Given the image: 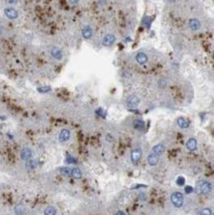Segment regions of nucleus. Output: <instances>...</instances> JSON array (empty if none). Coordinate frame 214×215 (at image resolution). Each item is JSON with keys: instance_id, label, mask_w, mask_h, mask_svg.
Here are the masks:
<instances>
[{"instance_id": "obj_1", "label": "nucleus", "mask_w": 214, "mask_h": 215, "mask_svg": "<svg viewBox=\"0 0 214 215\" xmlns=\"http://www.w3.org/2000/svg\"><path fill=\"white\" fill-rule=\"evenodd\" d=\"M212 190V184L210 183L208 181H205V179H201L197 182L196 186V191L199 193V194L202 195H206L209 194Z\"/></svg>"}, {"instance_id": "obj_2", "label": "nucleus", "mask_w": 214, "mask_h": 215, "mask_svg": "<svg viewBox=\"0 0 214 215\" xmlns=\"http://www.w3.org/2000/svg\"><path fill=\"white\" fill-rule=\"evenodd\" d=\"M170 202L175 208L183 207L185 202V195L180 191H174L170 194Z\"/></svg>"}, {"instance_id": "obj_3", "label": "nucleus", "mask_w": 214, "mask_h": 215, "mask_svg": "<svg viewBox=\"0 0 214 215\" xmlns=\"http://www.w3.org/2000/svg\"><path fill=\"white\" fill-rule=\"evenodd\" d=\"M140 104V98L135 94H131L127 97L126 100V105L128 108H131V109H134V108H137Z\"/></svg>"}, {"instance_id": "obj_4", "label": "nucleus", "mask_w": 214, "mask_h": 215, "mask_svg": "<svg viewBox=\"0 0 214 215\" xmlns=\"http://www.w3.org/2000/svg\"><path fill=\"white\" fill-rule=\"evenodd\" d=\"M116 42V37L113 34H106L105 36L102 38V46L103 47H111V46L114 45V43Z\"/></svg>"}, {"instance_id": "obj_5", "label": "nucleus", "mask_w": 214, "mask_h": 215, "mask_svg": "<svg viewBox=\"0 0 214 215\" xmlns=\"http://www.w3.org/2000/svg\"><path fill=\"white\" fill-rule=\"evenodd\" d=\"M142 150L140 148H136L134 149L133 151L131 152V162L133 163L134 165H138L140 162V160L142 159Z\"/></svg>"}, {"instance_id": "obj_6", "label": "nucleus", "mask_w": 214, "mask_h": 215, "mask_svg": "<svg viewBox=\"0 0 214 215\" xmlns=\"http://www.w3.org/2000/svg\"><path fill=\"white\" fill-rule=\"evenodd\" d=\"M4 14L5 16L10 19V20H15L19 17V13L14 7H7L4 9Z\"/></svg>"}, {"instance_id": "obj_7", "label": "nucleus", "mask_w": 214, "mask_h": 215, "mask_svg": "<svg viewBox=\"0 0 214 215\" xmlns=\"http://www.w3.org/2000/svg\"><path fill=\"white\" fill-rule=\"evenodd\" d=\"M70 136H72V133L69 129L64 128V129H62L61 132L59 134V143H66L70 139Z\"/></svg>"}, {"instance_id": "obj_8", "label": "nucleus", "mask_w": 214, "mask_h": 215, "mask_svg": "<svg viewBox=\"0 0 214 215\" xmlns=\"http://www.w3.org/2000/svg\"><path fill=\"white\" fill-rule=\"evenodd\" d=\"M188 28L193 32L198 31V30L201 28V22H200L197 18L189 19L188 20Z\"/></svg>"}, {"instance_id": "obj_9", "label": "nucleus", "mask_w": 214, "mask_h": 215, "mask_svg": "<svg viewBox=\"0 0 214 215\" xmlns=\"http://www.w3.org/2000/svg\"><path fill=\"white\" fill-rule=\"evenodd\" d=\"M135 59H136V62L138 64H140V66H144L149 61V58H148V55L144 52H139V53H137L136 57H135Z\"/></svg>"}, {"instance_id": "obj_10", "label": "nucleus", "mask_w": 214, "mask_h": 215, "mask_svg": "<svg viewBox=\"0 0 214 215\" xmlns=\"http://www.w3.org/2000/svg\"><path fill=\"white\" fill-rule=\"evenodd\" d=\"M50 53H51V56H52L55 59H57V61H62V59H64L63 51L58 47H53L51 49Z\"/></svg>"}, {"instance_id": "obj_11", "label": "nucleus", "mask_w": 214, "mask_h": 215, "mask_svg": "<svg viewBox=\"0 0 214 215\" xmlns=\"http://www.w3.org/2000/svg\"><path fill=\"white\" fill-rule=\"evenodd\" d=\"M159 161H160V158L158 155H156L155 153H150L148 155L147 157V163L149 166H151V167H155L159 164Z\"/></svg>"}, {"instance_id": "obj_12", "label": "nucleus", "mask_w": 214, "mask_h": 215, "mask_svg": "<svg viewBox=\"0 0 214 215\" xmlns=\"http://www.w3.org/2000/svg\"><path fill=\"white\" fill-rule=\"evenodd\" d=\"M20 157L23 161H26L27 162L28 160L32 159V157H33V152H32V150L28 148V147H25V148H23L21 150Z\"/></svg>"}, {"instance_id": "obj_13", "label": "nucleus", "mask_w": 214, "mask_h": 215, "mask_svg": "<svg viewBox=\"0 0 214 215\" xmlns=\"http://www.w3.org/2000/svg\"><path fill=\"white\" fill-rule=\"evenodd\" d=\"M81 35H82L83 39L85 40H89L91 39L93 36V30L90 26H85L83 27L82 31H81Z\"/></svg>"}, {"instance_id": "obj_14", "label": "nucleus", "mask_w": 214, "mask_h": 215, "mask_svg": "<svg viewBox=\"0 0 214 215\" xmlns=\"http://www.w3.org/2000/svg\"><path fill=\"white\" fill-rule=\"evenodd\" d=\"M186 149L188 150L189 152H194L197 149V141L196 139L194 138H189L188 140V142L185 144Z\"/></svg>"}, {"instance_id": "obj_15", "label": "nucleus", "mask_w": 214, "mask_h": 215, "mask_svg": "<svg viewBox=\"0 0 214 215\" xmlns=\"http://www.w3.org/2000/svg\"><path fill=\"white\" fill-rule=\"evenodd\" d=\"M165 151H166V147H165L164 144L160 143V144H157L153 147V150H152V152L153 153H155L156 155H158V156H161L165 153Z\"/></svg>"}, {"instance_id": "obj_16", "label": "nucleus", "mask_w": 214, "mask_h": 215, "mask_svg": "<svg viewBox=\"0 0 214 215\" xmlns=\"http://www.w3.org/2000/svg\"><path fill=\"white\" fill-rule=\"evenodd\" d=\"M177 125L180 129H188L189 127V122L183 117H178L177 119Z\"/></svg>"}, {"instance_id": "obj_17", "label": "nucleus", "mask_w": 214, "mask_h": 215, "mask_svg": "<svg viewBox=\"0 0 214 215\" xmlns=\"http://www.w3.org/2000/svg\"><path fill=\"white\" fill-rule=\"evenodd\" d=\"M133 126L136 130L138 131H143V130L145 129V122L143 120H141V119H136V120H134L133 122Z\"/></svg>"}, {"instance_id": "obj_18", "label": "nucleus", "mask_w": 214, "mask_h": 215, "mask_svg": "<svg viewBox=\"0 0 214 215\" xmlns=\"http://www.w3.org/2000/svg\"><path fill=\"white\" fill-rule=\"evenodd\" d=\"M72 176L74 179H80L82 178V173L78 168H72Z\"/></svg>"}, {"instance_id": "obj_19", "label": "nucleus", "mask_w": 214, "mask_h": 215, "mask_svg": "<svg viewBox=\"0 0 214 215\" xmlns=\"http://www.w3.org/2000/svg\"><path fill=\"white\" fill-rule=\"evenodd\" d=\"M38 167V162L36 160H32L30 159L27 161L26 163V168L27 170H35Z\"/></svg>"}, {"instance_id": "obj_20", "label": "nucleus", "mask_w": 214, "mask_h": 215, "mask_svg": "<svg viewBox=\"0 0 214 215\" xmlns=\"http://www.w3.org/2000/svg\"><path fill=\"white\" fill-rule=\"evenodd\" d=\"M59 173H61L62 176H72V168L62 167L61 168H59Z\"/></svg>"}, {"instance_id": "obj_21", "label": "nucleus", "mask_w": 214, "mask_h": 215, "mask_svg": "<svg viewBox=\"0 0 214 215\" xmlns=\"http://www.w3.org/2000/svg\"><path fill=\"white\" fill-rule=\"evenodd\" d=\"M44 214H46V215H54V214H57V208L54 207V206H48V207L45 209Z\"/></svg>"}, {"instance_id": "obj_22", "label": "nucleus", "mask_w": 214, "mask_h": 215, "mask_svg": "<svg viewBox=\"0 0 214 215\" xmlns=\"http://www.w3.org/2000/svg\"><path fill=\"white\" fill-rule=\"evenodd\" d=\"M14 212L16 214H23L25 212V207L22 205V204H18L14 207Z\"/></svg>"}, {"instance_id": "obj_23", "label": "nucleus", "mask_w": 214, "mask_h": 215, "mask_svg": "<svg viewBox=\"0 0 214 215\" xmlns=\"http://www.w3.org/2000/svg\"><path fill=\"white\" fill-rule=\"evenodd\" d=\"M197 213L200 215H211L212 214V210L210 208H201L197 211Z\"/></svg>"}, {"instance_id": "obj_24", "label": "nucleus", "mask_w": 214, "mask_h": 215, "mask_svg": "<svg viewBox=\"0 0 214 215\" xmlns=\"http://www.w3.org/2000/svg\"><path fill=\"white\" fill-rule=\"evenodd\" d=\"M52 89L51 87H45V86H42V87H38V91L42 92V93H46V92H50Z\"/></svg>"}, {"instance_id": "obj_25", "label": "nucleus", "mask_w": 214, "mask_h": 215, "mask_svg": "<svg viewBox=\"0 0 214 215\" xmlns=\"http://www.w3.org/2000/svg\"><path fill=\"white\" fill-rule=\"evenodd\" d=\"M67 1H69V4H72V5H77L79 0H67Z\"/></svg>"}, {"instance_id": "obj_26", "label": "nucleus", "mask_w": 214, "mask_h": 215, "mask_svg": "<svg viewBox=\"0 0 214 215\" xmlns=\"http://www.w3.org/2000/svg\"><path fill=\"white\" fill-rule=\"evenodd\" d=\"M177 182L178 184H183V183H185V178H178Z\"/></svg>"}, {"instance_id": "obj_27", "label": "nucleus", "mask_w": 214, "mask_h": 215, "mask_svg": "<svg viewBox=\"0 0 214 215\" xmlns=\"http://www.w3.org/2000/svg\"><path fill=\"white\" fill-rule=\"evenodd\" d=\"M8 2H9L10 4H16L18 2V0H8Z\"/></svg>"}, {"instance_id": "obj_28", "label": "nucleus", "mask_w": 214, "mask_h": 215, "mask_svg": "<svg viewBox=\"0 0 214 215\" xmlns=\"http://www.w3.org/2000/svg\"><path fill=\"white\" fill-rule=\"evenodd\" d=\"M185 191H186V193L190 192V191H192V188H191V187H189V186H186L185 187Z\"/></svg>"}, {"instance_id": "obj_29", "label": "nucleus", "mask_w": 214, "mask_h": 215, "mask_svg": "<svg viewBox=\"0 0 214 215\" xmlns=\"http://www.w3.org/2000/svg\"><path fill=\"white\" fill-rule=\"evenodd\" d=\"M169 1H170V2H172H172H175V0H169Z\"/></svg>"}]
</instances>
